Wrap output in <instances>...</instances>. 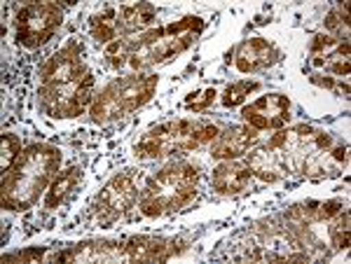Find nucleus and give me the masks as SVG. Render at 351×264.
<instances>
[{
  "mask_svg": "<svg viewBox=\"0 0 351 264\" xmlns=\"http://www.w3.org/2000/svg\"><path fill=\"white\" fill-rule=\"evenodd\" d=\"M47 252H45V248H31V250H21L16 252V255H10V257H3L5 262H12V260H26V262H36L40 260V257H45Z\"/></svg>",
  "mask_w": 351,
  "mask_h": 264,
  "instance_id": "obj_18",
  "label": "nucleus"
},
{
  "mask_svg": "<svg viewBox=\"0 0 351 264\" xmlns=\"http://www.w3.org/2000/svg\"><path fill=\"white\" fill-rule=\"evenodd\" d=\"M326 28L328 36L337 38V40H349V5H339L337 10H332L326 16Z\"/></svg>",
  "mask_w": 351,
  "mask_h": 264,
  "instance_id": "obj_14",
  "label": "nucleus"
},
{
  "mask_svg": "<svg viewBox=\"0 0 351 264\" xmlns=\"http://www.w3.org/2000/svg\"><path fill=\"white\" fill-rule=\"evenodd\" d=\"M258 84L256 82H239V84H232L228 87V92L223 94V105L225 108H237L241 105L246 96H251V92H256Z\"/></svg>",
  "mask_w": 351,
  "mask_h": 264,
  "instance_id": "obj_16",
  "label": "nucleus"
},
{
  "mask_svg": "<svg viewBox=\"0 0 351 264\" xmlns=\"http://www.w3.org/2000/svg\"><path fill=\"white\" fill-rule=\"evenodd\" d=\"M157 87V77H124L108 84L104 92L96 96L92 105V117L96 122H110L127 112L138 110L152 98Z\"/></svg>",
  "mask_w": 351,
  "mask_h": 264,
  "instance_id": "obj_2",
  "label": "nucleus"
},
{
  "mask_svg": "<svg viewBox=\"0 0 351 264\" xmlns=\"http://www.w3.org/2000/svg\"><path fill=\"white\" fill-rule=\"evenodd\" d=\"M176 153V138L169 124H162L145 133V138L136 145V157L141 159H162Z\"/></svg>",
  "mask_w": 351,
  "mask_h": 264,
  "instance_id": "obj_10",
  "label": "nucleus"
},
{
  "mask_svg": "<svg viewBox=\"0 0 351 264\" xmlns=\"http://www.w3.org/2000/svg\"><path fill=\"white\" fill-rule=\"evenodd\" d=\"M260 138V131L251 129L248 124L243 127H230L225 129L223 133H218V138L211 143V155L216 159H223V161H232L237 157L246 155L253 145L258 143Z\"/></svg>",
  "mask_w": 351,
  "mask_h": 264,
  "instance_id": "obj_6",
  "label": "nucleus"
},
{
  "mask_svg": "<svg viewBox=\"0 0 351 264\" xmlns=\"http://www.w3.org/2000/svg\"><path fill=\"white\" fill-rule=\"evenodd\" d=\"M61 155L49 145H28L3 173V209L26 211L56 176Z\"/></svg>",
  "mask_w": 351,
  "mask_h": 264,
  "instance_id": "obj_1",
  "label": "nucleus"
},
{
  "mask_svg": "<svg viewBox=\"0 0 351 264\" xmlns=\"http://www.w3.org/2000/svg\"><path fill=\"white\" fill-rule=\"evenodd\" d=\"M251 168L246 164H237V161H225L220 164L211 176L213 189L220 194H241L251 183Z\"/></svg>",
  "mask_w": 351,
  "mask_h": 264,
  "instance_id": "obj_9",
  "label": "nucleus"
},
{
  "mask_svg": "<svg viewBox=\"0 0 351 264\" xmlns=\"http://www.w3.org/2000/svg\"><path fill=\"white\" fill-rule=\"evenodd\" d=\"M248 168H251L253 176H258L263 183H276L279 178H284L288 173L281 157L276 155L274 150H269L267 145L248 153Z\"/></svg>",
  "mask_w": 351,
  "mask_h": 264,
  "instance_id": "obj_11",
  "label": "nucleus"
},
{
  "mask_svg": "<svg viewBox=\"0 0 351 264\" xmlns=\"http://www.w3.org/2000/svg\"><path fill=\"white\" fill-rule=\"evenodd\" d=\"M64 21V8L54 3H31L16 12V40L24 47H38L54 36Z\"/></svg>",
  "mask_w": 351,
  "mask_h": 264,
  "instance_id": "obj_3",
  "label": "nucleus"
},
{
  "mask_svg": "<svg viewBox=\"0 0 351 264\" xmlns=\"http://www.w3.org/2000/svg\"><path fill=\"white\" fill-rule=\"evenodd\" d=\"M339 211H342V201L339 199L307 201V204H300V206L288 209L286 220L291 224H307V227H314V224H321V222H330Z\"/></svg>",
  "mask_w": 351,
  "mask_h": 264,
  "instance_id": "obj_8",
  "label": "nucleus"
},
{
  "mask_svg": "<svg viewBox=\"0 0 351 264\" xmlns=\"http://www.w3.org/2000/svg\"><path fill=\"white\" fill-rule=\"evenodd\" d=\"M77 178H80V171H77V168H68V171H64L61 176H56V181L52 183V187H49L47 199H45V206H47V209H56V206L66 199V194L71 192L73 185L77 183Z\"/></svg>",
  "mask_w": 351,
  "mask_h": 264,
  "instance_id": "obj_13",
  "label": "nucleus"
},
{
  "mask_svg": "<svg viewBox=\"0 0 351 264\" xmlns=\"http://www.w3.org/2000/svg\"><path fill=\"white\" fill-rule=\"evenodd\" d=\"M178 248L176 243H169L164 239H150V237H136L129 239L122 246V255L132 262H155V260H169L176 255Z\"/></svg>",
  "mask_w": 351,
  "mask_h": 264,
  "instance_id": "obj_7",
  "label": "nucleus"
},
{
  "mask_svg": "<svg viewBox=\"0 0 351 264\" xmlns=\"http://www.w3.org/2000/svg\"><path fill=\"white\" fill-rule=\"evenodd\" d=\"M241 117L256 131H269V129H284L291 120V101L281 94H269L241 110Z\"/></svg>",
  "mask_w": 351,
  "mask_h": 264,
  "instance_id": "obj_4",
  "label": "nucleus"
},
{
  "mask_svg": "<svg viewBox=\"0 0 351 264\" xmlns=\"http://www.w3.org/2000/svg\"><path fill=\"white\" fill-rule=\"evenodd\" d=\"M213 98H216V92H213V89H206V92L202 94L199 101L192 98V101H188V103H190V108L195 110V112H202V110L208 108V103H213Z\"/></svg>",
  "mask_w": 351,
  "mask_h": 264,
  "instance_id": "obj_19",
  "label": "nucleus"
},
{
  "mask_svg": "<svg viewBox=\"0 0 351 264\" xmlns=\"http://www.w3.org/2000/svg\"><path fill=\"white\" fill-rule=\"evenodd\" d=\"M136 199H138V185H136V181L129 173H122V176L112 178L106 185L104 192H101L99 211L108 213V217H115L127 209H132Z\"/></svg>",
  "mask_w": 351,
  "mask_h": 264,
  "instance_id": "obj_5",
  "label": "nucleus"
},
{
  "mask_svg": "<svg viewBox=\"0 0 351 264\" xmlns=\"http://www.w3.org/2000/svg\"><path fill=\"white\" fill-rule=\"evenodd\" d=\"M330 243L337 250L349 248V211H339L335 217L330 220Z\"/></svg>",
  "mask_w": 351,
  "mask_h": 264,
  "instance_id": "obj_15",
  "label": "nucleus"
},
{
  "mask_svg": "<svg viewBox=\"0 0 351 264\" xmlns=\"http://www.w3.org/2000/svg\"><path fill=\"white\" fill-rule=\"evenodd\" d=\"M21 153V140L14 133H5L3 136V171L8 168Z\"/></svg>",
  "mask_w": 351,
  "mask_h": 264,
  "instance_id": "obj_17",
  "label": "nucleus"
},
{
  "mask_svg": "<svg viewBox=\"0 0 351 264\" xmlns=\"http://www.w3.org/2000/svg\"><path fill=\"white\" fill-rule=\"evenodd\" d=\"M274 61V49L269 47L267 40H260V38H253V40H246L237 52V68L241 72H256L265 66H269Z\"/></svg>",
  "mask_w": 351,
  "mask_h": 264,
  "instance_id": "obj_12",
  "label": "nucleus"
}]
</instances>
